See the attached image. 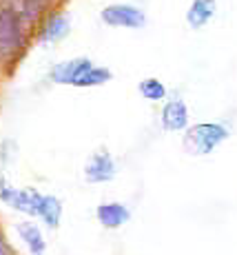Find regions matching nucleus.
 I'll return each mask as SVG.
<instances>
[{
  "label": "nucleus",
  "instance_id": "9",
  "mask_svg": "<svg viewBox=\"0 0 237 255\" xmlns=\"http://www.w3.org/2000/svg\"><path fill=\"white\" fill-rule=\"evenodd\" d=\"M60 213H62V207L53 195H40V204H38V215L49 224L51 229L58 227L60 222Z\"/></svg>",
  "mask_w": 237,
  "mask_h": 255
},
{
  "label": "nucleus",
  "instance_id": "4",
  "mask_svg": "<svg viewBox=\"0 0 237 255\" xmlns=\"http://www.w3.org/2000/svg\"><path fill=\"white\" fill-rule=\"evenodd\" d=\"M89 67H93L91 60H87V58H73V60L60 62V65L53 67L51 78H53V82H58V85H73L76 87V82L80 80V76L89 69Z\"/></svg>",
  "mask_w": 237,
  "mask_h": 255
},
{
  "label": "nucleus",
  "instance_id": "14",
  "mask_svg": "<svg viewBox=\"0 0 237 255\" xmlns=\"http://www.w3.org/2000/svg\"><path fill=\"white\" fill-rule=\"evenodd\" d=\"M0 255H11V253H9V249L4 247V242H2V240H0Z\"/></svg>",
  "mask_w": 237,
  "mask_h": 255
},
{
  "label": "nucleus",
  "instance_id": "1",
  "mask_svg": "<svg viewBox=\"0 0 237 255\" xmlns=\"http://www.w3.org/2000/svg\"><path fill=\"white\" fill-rule=\"evenodd\" d=\"M22 47V18L16 7H0V58L9 60Z\"/></svg>",
  "mask_w": 237,
  "mask_h": 255
},
{
  "label": "nucleus",
  "instance_id": "10",
  "mask_svg": "<svg viewBox=\"0 0 237 255\" xmlns=\"http://www.w3.org/2000/svg\"><path fill=\"white\" fill-rule=\"evenodd\" d=\"M18 233L22 235V240L27 242L29 251L33 255H42L44 253V240H42V233L38 231V227L33 224H18Z\"/></svg>",
  "mask_w": 237,
  "mask_h": 255
},
{
  "label": "nucleus",
  "instance_id": "6",
  "mask_svg": "<svg viewBox=\"0 0 237 255\" xmlns=\"http://www.w3.org/2000/svg\"><path fill=\"white\" fill-rule=\"evenodd\" d=\"M186 120H189V111H186V105L182 100H173L164 107L162 111V125L169 131H180L186 127Z\"/></svg>",
  "mask_w": 237,
  "mask_h": 255
},
{
  "label": "nucleus",
  "instance_id": "8",
  "mask_svg": "<svg viewBox=\"0 0 237 255\" xmlns=\"http://www.w3.org/2000/svg\"><path fill=\"white\" fill-rule=\"evenodd\" d=\"M213 13H215V0H193L186 18H189L191 27L200 29L213 18Z\"/></svg>",
  "mask_w": 237,
  "mask_h": 255
},
{
  "label": "nucleus",
  "instance_id": "11",
  "mask_svg": "<svg viewBox=\"0 0 237 255\" xmlns=\"http://www.w3.org/2000/svg\"><path fill=\"white\" fill-rule=\"evenodd\" d=\"M111 73L105 67H89V69L80 76V80L76 82V87H96V85H105L109 82Z\"/></svg>",
  "mask_w": 237,
  "mask_h": 255
},
{
  "label": "nucleus",
  "instance_id": "3",
  "mask_svg": "<svg viewBox=\"0 0 237 255\" xmlns=\"http://www.w3.org/2000/svg\"><path fill=\"white\" fill-rule=\"evenodd\" d=\"M102 20L111 27H129L137 29L144 24V13L131 4H109L102 9Z\"/></svg>",
  "mask_w": 237,
  "mask_h": 255
},
{
  "label": "nucleus",
  "instance_id": "2",
  "mask_svg": "<svg viewBox=\"0 0 237 255\" xmlns=\"http://www.w3.org/2000/svg\"><path fill=\"white\" fill-rule=\"evenodd\" d=\"M226 129L220 125H197L193 129H189L184 140V146L193 155H206L215 149L220 142L226 140Z\"/></svg>",
  "mask_w": 237,
  "mask_h": 255
},
{
  "label": "nucleus",
  "instance_id": "5",
  "mask_svg": "<svg viewBox=\"0 0 237 255\" xmlns=\"http://www.w3.org/2000/svg\"><path fill=\"white\" fill-rule=\"evenodd\" d=\"M85 175L89 182H109L116 175V164H113V160L107 153H96L89 160Z\"/></svg>",
  "mask_w": 237,
  "mask_h": 255
},
{
  "label": "nucleus",
  "instance_id": "7",
  "mask_svg": "<svg viewBox=\"0 0 237 255\" xmlns=\"http://www.w3.org/2000/svg\"><path fill=\"white\" fill-rule=\"evenodd\" d=\"M98 218H100V222L105 224L107 229H118L120 224H124L126 220L131 218V213L122 207V204L113 202V204H102V207L98 209Z\"/></svg>",
  "mask_w": 237,
  "mask_h": 255
},
{
  "label": "nucleus",
  "instance_id": "12",
  "mask_svg": "<svg viewBox=\"0 0 237 255\" xmlns=\"http://www.w3.org/2000/svg\"><path fill=\"white\" fill-rule=\"evenodd\" d=\"M69 31V20L65 16H56L49 20V24L44 27L42 31V40L44 42H51V40H60L62 36Z\"/></svg>",
  "mask_w": 237,
  "mask_h": 255
},
{
  "label": "nucleus",
  "instance_id": "13",
  "mask_svg": "<svg viewBox=\"0 0 237 255\" xmlns=\"http://www.w3.org/2000/svg\"><path fill=\"white\" fill-rule=\"evenodd\" d=\"M140 93L144 98H149V100H162V98L166 96V89H164V85H162L160 80L149 78V80L140 82Z\"/></svg>",
  "mask_w": 237,
  "mask_h": 255
}]
</instances>
